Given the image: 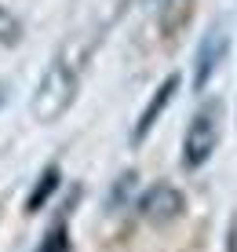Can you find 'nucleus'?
Instances as JSON below:
<instances>
[{
	"instance_id": "1",
	"label": "nucleus",
	"mask_w": 237,
	"mask_h": 252,
	"mask_svg": "<svg viewBox=\"0 0 237 252\" xmlns=\"http://www.w3.org/2000/svg\"><path fill=\"white\" fill-rule=\"evenodd\" d=\"M124 7L128 0H73L59 59L73 69H84L88 59L95 55V48L102 44V37L113 30V22L124 15Z\"/></svg>"
},
{
	"instance_id": "2",
	"label": "nucleus",
	"mask_w": 237,
	"mask_h": 252,
	"mask_svg": "<svg viewBox=\"0 0 237 252\" xmlns=\"http://www.w3.org/2000/svg\"><path fill=\"white\" fill-rule=\"evenodd\" d=\"M77 92H81V69H73L62 59H51L48 69L40 73V84L30 99V114L40 125H55L59 117H66V110L73 106Z\"/></svg>"
},
{
	"instance_id": "3",
	"label": "nucleus",
	"mask_w": 237,
	"mask_h": 252,
	"mask_svg": "<svg viewBox=\"0 0 237 252\" xmlns=\"http://www.w3.org/2000/svg\"><path fill=\"white\" fill-rule=\"evenodd\" d=\"M219 135H223V102L205 99L197 106L194 121L186 125V135H182V164L186 168L208 164V158H212L215 146H219Z\"/></svg>"
},
{
	"instance_id": "4",
	"label": "nucleus",
	"mask_w": 237,
	"mask_h": 252,
	"mask_svg": "<svg viewBox=\"0 0 237 252\" xmlns=\"http://www.w3.org/2000/svg\"><path fill=\"white\" fill-rule=\"evenodd\" d=\"M226 51H230V33H226V30H212L205 40H201L197 59H194V88L197 92L215 77V69L223 66Z\"/></svg>"
},
{
	"instance_id": "5",
	"label": "nucleus",
	"mask_w": 237,
	"mask_h": 252,
	"mask_svg": "<svg viewBox=\"0 0 237 252\" xmlns=\"http://www.w3.org/2000/svg\"><path fill=\"white\" fill-rule=\"evenodd\" d=\"M175 88H179V73H172L168 81L161 84V88L153 92V99L146 102V110H143V117H139V125H135V132H131V139H135V143H143L146 139V132H150V128L157 125V117H161V110L168 106V102L175 99Z\"/></svg>"
},
{
	"instance_id": "6",
	"label": "nucleus",
	"mask_w": 237,
	"mask_h": 252,
	"mask_svg": "<svg viewBox=\"0 0 237 252\" xmlns=\"http://www.w3.org/2000/svg\"><path fill=\"white\" fill-rule=\"evenodd\" d=\"M182 208V197H179V190H172V187H153L150 194L143 197V216H150V220H172L175 212Z\"/></svg>"
},
{
	"instance_id": "7",
	"label": "nucleus",
	"mask_w": 237,
	"mask_h": 252,
	"mask_svg": "<svg viewBox=\"0 0 237 252\" xmlns=\"http://www.w3.org/2000/svg\"><path fill=\"white\" fill-rule=\"evenodd\" d=\"M55 187H59V168H48V172H44V179H40V187L30 194V212H37V208L44 205V197H48Z\"/></svg>"
},
{
	"instance_id": "8",
	"label": "nucleus",
	"mask_w": 237,
	"mask_h": 252,
	"mask_svg": "<svg viewBox=\"0 0 237 252\" xmlns=\"http://www.w3.org/2000/svg\"><path fill=\"white\" fill-rule=\"evenodd\" d=\"M19 37H22V26L15 15H7L4 7H0V44H19Z\"/></svg>"
},
{
	"instance_id": "9",
	"label": "nucleus",
	"mask_w": 237,
	"mask_h": 252,
	"mask_svg": "<svg viewBox=\"0 0 237 252\" xmlns=\"http://www.w3.org/2000/svg\"><path fill=\"white\" fill-rule=\"evenodd\" d=\"M37 252H69V234H66V227H51Z\"/></svg>"
}]
</instances>
